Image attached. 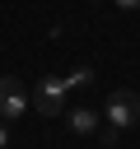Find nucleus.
<instances>
[{"mask_svg": "<svg viewBox=\"0 0 140 149\" xmlns=\"http://www.w3.org/2000/svg\"><path fill=\"white\" fill-rule=\"evenodd\" d=\"M65 84H70V88H84V84H93V70H89V65H75Z\"/></svg>", "mask_w": 140, "mask_h": 149, "instance_id": "39448f33", "label": "nucleus"}, {"mask_svg": "<svg viewBox=\"0 0 140 149\" xmlns=\"http://www.w3.org/2000/svg\"><path fill=\"white\" fill-rule=\"evenodd\" d=\"M65 93H70V84L65 79H42L37 88H33V107L42 112V116H65Z\"/></svg>", "mask_w": 140, "mask_h": 149, "instance_id": "f03ea898", "label": "nucleus"}, {"mask_svg": "<svg viewBox=\"0 0 140 149\" xmlns=\"http://www.w3.org/2000/svg\"><path fill=\"white\" fill-rule=\"evenodd\" d=\"M98 144H103V149H112V144H117V126H112V121H107V126H98Z\"/></svg>", "mask_w": 140, "mask_h": 149, "instance_id": "423d86ee", "label": "nucleus"}, {"mask_svg": "<svg viewBox=\"0 0 140 149\" xmlns=\"http://www.w3.org/2000/svg\"><path fill=\"white\" fill-rule=\"evenodd\" d=\"M117 9H140V0H112Z\"/></svg>", "mask_w": 140, "mask_h": 149, "instance_id": "0eeeda50", "label": "nucleus"}, {"mask_svg": "<svg viewBox=\"0 0 140 149\" xmlns=\"http://www.w3.org/2000/svg\"><path fill=\"white\" fill-rule=\"evenodd\" d=\"M0 149H9V130H5V121H0Z\"/></svg>", "mask_w": 140, "mask_h": 149, "instance_id": "6e6552de", "label": "nucleus"}, {"mask_svg": "<svg viewBox=\"0 0 140 149\" xmlns=\"http://www.w3.org/2000/svg\"><path fill=\"white\" fill-rule=\"evenodd\" d=\"M103 116H107L117 130L135 126V121H140V93H131V88H112L107 102H103Z\"/></svg>", "mask_w": 140, "mask_h": 149, "instance_id": "f257e3e1", "label": "nucleus"}, {"mask_svg": "<svg viewBox=\"0 0 140 149\" xmlns=\"http://www.w3.org/2000/svg\"><path fill=\"white\" fill-rule=\"evenodd\" d=\"M28 88L14 79V74H0V121H14V116H23L28 112Z\"/></svg>", "mask_w": 140, "mask_h": 149, "instance_id": "7ed1b4c3", "label": "nucleus"}, {"mask_svg": "<svg viewBox=\"0 0 140 149\" xmlns=\"http://www.w3.org/2000/svg\"><path fill=\"white\" fill-rule=\"evenodd\" d=\"M98 116L103 112H93V107H70L65 112V121H70L75 135H98Z\"/></svg>", "mask_w": 140, "mask_h": 149, "instance_id": "20e7f679", "label": "nucleus"}]
</instances>
